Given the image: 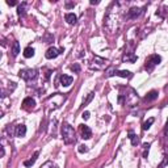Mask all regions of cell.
I'll use <instances>...</instances> for the list:
<instances>
[{"label": "cell", "mask_w": 168, "mask_h": 168, "mask_svg": "<svg viewBox=\"0 0 168 168\" xmlns=\"http://www.w3.org/2000/svg\"><path fill=\"white\" fill-rule=\"evenodd\" d=\"M26 5H28L26 3H21L20 5H19V8H17V13H19V16H24V15H25V8H26Z\"/></svg>", "instance_id": "7402d4cb"}, {"label": "cell", "mask_w": 168, "mask_h": 168, "mask_svg": "<svg viewBox=\"0 0 168 168\" xmlns=\"http://www.w3.org/2000/svg\"><path fill=\"white\" fill-rule=\"evenodd\" d=\"M34 105H36V101L32 97H26L23 101V108L26 109V110H32V109L34 108Z\"/></svg>", "instance_id": "9c48e42d"}, {"label": "cell", "mask_w": 168, "mask_h": 168, "mask_svg": "<svg viewBox=\"0 0 168 168\" xmlns=\"http://www.w3.org/2000/svg\"><path fill=\"white\" fill-rule=\"evenodd\" d=\"M34 55V49L30 47V46H28V47L24 49V57L25 58H32Z\"/></svg>", "instance_id": "ac0fdd59"}, {"label": "cell", "mask_w": 168, "mask_h": 168, "mask_svg": "<svg viewBox=\"0 0 168 168\" xmlns=\"http://www.w3.org/2000/svg\"><path fill=\"white\" fill-rule=\"evenodd\" d=\"M61 51H63V49H57V47H49L47 51L45 53V57L47 58V59H54V58H57L58 55L61 54Z\"/></svg>", "instance_id": "52a82bcc"}, {"label": "cell", "mask_w": 168, "mask_h": 168, "mask_svg": "<svg viewBox=\"0 0 168 168\" xmlns=\"http://www.w3.org/2000/svg\"><path fill=\"white\" fill-rule=\"evenodd\" d=\"M20 53V44L17 41L13 42V45H12V57H17Z\"/></svg>", "instance_id": "e0dca14e"}, {"label": "cell", "mask_w": 168, "mask_h": 168, "mask_svg": "<svg viewBox=\"0 0 168 168\" xmlns=\"http://www.w3.org/2000/svg\"><path fill=\"white\" fill-rule=\"evenodd\" d=\"M138 59L137 55L134 53H125L124 54V57H122V61L124 62H129V63H134Z\"/></svg>", "instance_id": "8fae6325"}, {"label": "cell", "mask_w": 168, "mask_h": 168, "mask_svg": "<svg viewBox=\"0 0 168 168\" xmlns=\"http://www.w3.org/2000/svg\"><path fill=\"white\" fill-rule=\"evenodd\" d=\"M66 100V96L65 95H62V93H55V95H53V96H50V97L46 100V101H51V105L49 107V109L51 110V109H57V108H59L62 103Z\"/></svg>", "instance_id": "277c9868"}, {"label": "cell", "mask_w": 168, "mask_h": 168, "mask_svg": "<svg viewBox=\"0 0 168 168\" xmlns=\"http://www.w3.org/2000/svg\"><path fill=\"white\" fill-rule=\"evenodd\" d=\"M105 63H107V59H104V58H100V57H95V59L91 62V65H89V68L91 70H101L104 68V66H105Z\"/></svg>", "instance_id": "8992f818"}, {"label": "cell", "mask_w": 168, "mask_h": 168, "mask_svg": "<svg viewBox=\"0 0 168 168\" xmlns=\"http://www.w3.org/2000/svg\"><path fill=\"white\" fill-rule=\"evenodd\" d=\"M143 149H145V151H143V158H147V156H149V150H150V143H145V145H143Z\"/></svg>", "instance_id": "d4e9b609"}, {"label": "cell", "mask_w": 168, "mask_h": 168, "mask_svg": "<svg viewBox=\"0 0 168 168\" xmlns=\"http://www.w3.org/2000/svg\"><path fill=\"white\" fill-rule=\"evenodd\" d=\"M38 155H40V152H38V151H36L34 155L32 156V159H29V160H25V162H24V166H25V167H32V166L36 163L37 158H38Z\"/></svg>", "instance_id": "2e32d148"}, {"label": "cell", "mask_w": 168, "mask_h": 168, "mask_svg": "<svg viewBox=\"0 0 168 168\" xmlns=\"http://www.w3.org/2000/svg\"><path fill=\"white\" fill-rule=\"evenodd\" d=\"M16 137H25V134H26V126L25 125H17L16 126Z\"/></svg>", "instance_id": "7c38bea8"}, {"label": "cell", "mask_w": 168, "mask_h": 168, "mask_svg": "<svg viewBox=\"0 0 168 168\" xmlns=\"http://www.w3.org/2000/svg\"><path fill=\"white\" fill-rule=\"evenodd\" d=\"M62 135H63V142L66 145H71L76 142V137H75V130L72 126L68 124H63L62 126Z\"/></svg>", "instance_id": "6da1fadb"}, {"label": "cell", "mask_w": 168, "mask_h": 168, "mask_svg": "<svg viewBox=\"0 0 168 168\" xmlns=\"http://www.w3.org/2000/svg\"><path fill=\"white\" fill-rule=\"evenodd\" d=\"M65 20L70 25H75V24H76V21H78V17H76V15H74V13H66L65 15Z\"/></svg>", "instance_id": "4fadbf2b"}, {"label": "cell", "mask_w": 168, "mask_h": 168, "mask_svg": "<svg viewBox=\"0 0 168 168\" xmlns=\"http://www.w3.org/2000/svg\"><path fill=\"white\" fill-rule=\"evenodd\" d=\"M7 4H8V5H16V2H9V0H8V2H7Z\"/></svg>", "instance_id": "f1b7e54d"}, {"label": "cell", "mask_w": 168, "mask_h": 168, "mask_svg": "<svg viewBox=\"0 0 168 168\" xmlns=\"http://www.w3.org/2000/svg\"><path fill=\"white\" fill-rule=\"evenodd\" d=\"M41 168H57L55 166H53V163H50V162H47L46 164L44 166V167H41Z\"/></svg>", "instance_id": "4316f807"}, {"label": "cell", "mask_w": 168, "mask_h": 168, "mask_svg": "<svg viewBox=\"0 0 168 168\" xmlns=\"http://www.w3.org/2000/svg\"><path fill=\"white\" fill-rule=\"evenodd\" d=\"M158 91H150L149 93L146 95V97H145V101L147 103H150V101H154V100H156L158 99Z\"/></svg>", "instance_id": "5bb4252c"}, {"label": "cell", "mask_w": 168, "mask_h": 168, "mask_svg": "<svg viewBox=\"0 0 168 168\" xmlns=\"http://www.w3.org/2000/svg\"><path fill=\"white\" fill-rule=\"evenodd\" d=\"M121 76V78H131V72L130 71H126V70H117L114 67H112V68H109L107 71V74H105V76L107 78H110V76Z\"/></svg>", "instance_id": "5b68a950"}, {"label": "cell", "mask_w": 168, "mask_h": 168, "mask_svg": "<svg viewBox=\"0 0 168 168\" xmlns=\"http://www.w3.org/2000/svg\"><path fill=\"white\" fill-rule=\"evenodd\" d=\"M154 122H155V118H149L146 122H143V125H142V129H143V130H149L150 126L152 125Z\"/></svg>", "instance_id": "44dd1931"}, {"label": "cell", "mask_w": 168, "mask_h": 168, "mask_svg": "<svg viewBox=\"0 0 168 168\" xmlns=\"http://www.w3.org/2000/svg\"><path fill=\"white\" fill-rule=\"evenodd\" d=\"M160 62H162V57H160V55H158V54H151L150 57L146 58L145 68L149 71V72H151V71H152Z\"/></svg>", "instance_id": "3957f363"}, {"label": "cell", "mask_w": 168, "mask_h": 168, "mask_svg": "<svg viewBox=\"0 0 168 168\" xmlns=\"http://www.w3.org/2000/svg\"><path fill=\"white\" fill-rule=\"evenodd\" d=\"M19 76L23 79V80H25V82L36 80L37 76H38V70H36V68H24V70H20Z\"/></svg>", "instance_id": "7a4b0ae2"}, {"label": "cell", "mask_w": 168, "mask_h": 168, "mask_svg": "<svg viewBox=\"0 0 168 168\" xmlns=\"http://www.w3.org/2000/svg\"><path fill=\"white\" fill-rule=\"evenodd\" d=\"M78 151H79V152H87V151H88V147L86 146V145H80V146H79V149H78Z\"/></svg>", "instance_id": "484cf974"}, {"label": "cell", "mask_w": 168, "mask_h": 168, "mask_svg": "<svg viewBox=\"0 0 168 168\" xmlns=\"http://www.w3.org/2000/svg\"><path fill=\"white\" fill-rule=\"evenodd\" d=\"M160 168H162V167H160Z\"/></svg>", "instance_id": "f546056e"}, {"label": "cell", "mask_w": 168, "mask_h": 168, "mask_svg": "<svg viewBox=\"0 0 168 168\" xmlns=\"http://www.w3.org/2000/svg\"><path fill=\"white\" fill-rule=\"evenodd\" d=\"M70 68H71V71H74L75 74H79V72H80V66H79L78 63H74V65H71Z\"/></svg>", "instance_id": "cb8c5ba5"}, {"label": "cell", "mask_w": 168, "mask_h": 168, "mask_svg": "<svg viewBox=\"0 0 168 168\" xmlns=\"http://www.w3.org/2000/svg\"><path fill=\"white\" fill-rule=\"evenodd\" d=\"M93 96H95V93H93V92H91V93H88V96H87V97L83 100V104H82L83 107H86V105H88V104H89V103H91V100L93 99Z\"/></svg>", "instance_id": "603a6c76"}, {"label": "cell", "mask_w": 168, "mask_h": 168, "mask_svg": "<svg viewBox=\"0 0 168 168\" xmlns=\"http://www.w3.org/2000/svg\"><path fill=\"white\" fill-rule=\"evenodd\" d=\"M89 116H91V114H89V112H84L83 114H82V117H83L84 120H88V118H89Z\"/></svg>", "instance_id": "83f0119b"}, {"label": "cell", "mask_w": 168, "mask_h": 168, "mask_svg": "<svg viewBox=\"0 0 168 168\" xmlns=\"http://www.w3.org/2000/svg\"><path fill=\"white\" fill-rule=\"evenodd\" d=\"M80 133H82V138L83 139H89L92 137V130L88 128L87 125H80Z\"/></svg>", "instance_id": "ba28073f"}, {"label": "cell", "mask_w": 168, "mask_h": 168, "mask_svg": "<svg viewBox=\"0 0 168 168\" xmlns=\"http://www.w3.org/2000/svg\"><path fill=\"white\" fill-rule=\"evenodd\" d=\"M164 134H166V138L168 141V120H167V124H166V130H164ZM167 150H168V145H167ZM168 164V152L164 156V162H163V166H167Z\"/></svg>", "instance_id": "ffe728a7"}, {"label": "cell", "mask_w": 168, "mask_h": 168, "mask_svg": "<svg viewBox=\"0 0 168 168\" xmlns=\"http://www.w3.org/2000/svg\"><path fill=\"white\" fill-rule=\"evenodd\" d=\"M72 76H68V75H62L61 76V84L65 87H68L71 83H72Z\"/></svg>", "instance_id": "9a60e30c"}, {"label": "cell", "mask_w": 168, "mask_h": 168, "mask_svg": "<svg viewBox=\"0 0 168 168\" xmlns=\"http://www.w3.org/2000/svg\"><path fill=\"white\" fill-rule=\"evenodd\" d=\"M142 12L143 11H142L141 8H131V9L128 11V19H137Z\"/></svg>", "instance_id": "30bf717a"}, {"label": "cell", "mask_w": 168, "mask_h": 168, "mask_svg": "<svg viewBox=\"0 0 168 168\" xmlns=\"http://www.w3.org/2000/svg\"><path fill=\"white\" fill-rule=\"evenodd\" d=\"M128 138H129L130 141H131V145H133V146H137L138 142H139V141H138V137H137L133 131H129V137H128Z\"/></svg>", "instance_id": "d6986e66"}]
</instances>
